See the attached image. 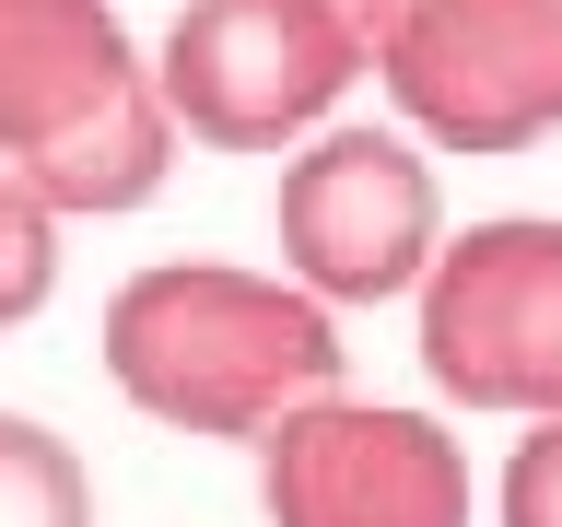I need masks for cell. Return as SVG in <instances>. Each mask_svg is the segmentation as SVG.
<instances>
[{"label":"cell","mask_w":562,"mask_h":527,"mask_svg":"<svg viewBox=\"0 0 562 527\" xmlns=\"http://www.w3.org/2000/svg\"><path fill=\"white\" fill-rule=\"evenodd\" d=\"M105 386L165 434L258 446L270 422L340 386V316L281 270L235 258H153L105 293Z\"/></svg>","instance_id":"obj_1"},{"label":"cell","mask_w":562,"mask_h":527,"mask_svg":"<svg viewBox=\"0 0 562 527\" xmlns=\"http://www.w3.org/2000/svg\"><path fill=\"white\" fill-rule=\"evenodd\" d=\"M0 165L59 223L165 200L176 117L117 0H0Z\"/></svg>","instance_id":"obj_2"},{"label":"cell","mask_w":562,"mask_h":527,"mask_svg":"<svg viewBox=\"0 0 562 527\" xmlns=\"http://www.w3.org/2000/svg\"><path fill=\"white\" fill-rule=\"evenodd\" d=\"M375 70L340 0H188L153 47L176 141L200 153H293L340 117V94Z\"/></svg>","instance_id":"obj_3"},{"label":"cell","mask_w":562,"mask_h":527,"mask_svg":"<svg viewBox=\"0 0 562 527\" xmlns=\"http://www.w3.org/2000/svg\"><path fill=\"white\" fill-rule=\"evenodd\" d=\"M281 281H305L316 305H398L422 293L434 246H446V188H434V153L386 117H328L316 141L281 153Z\"/></svg>","instance_id":"obj_4"},{"label":"cell","mask_w":562,"mask_h":527,"mask_svg":"<svg viewBox=\"0 0 562 527\" xmlns=\"http://www.w3.org/2000/svg\"><path fill=\"white\" fill-rule=\"evenodd\" d=\"M422 375L457 411H562V211H492L422 270Z\"/></svg>","instance_id":"obj_5"},{"label":"cell","mask_w":562,"mask_h":527,"mask_svg":"<svg viewBox=\"0 0 562 527\" xmlns=\"http://www.w3.org/2000/svg\"><path fill=\"white\" fill-rule=\"evenodd\" d=\"M375 82L434 153H527L562 130V0H411Z\"/></svg>","instance_id":"obj_6"},{"label":"cell","mask_w":562,"mask_h":527,"mask_svg":"<svg viewBox=\"0 0 562 527\" xmlns=\"http://www.w3.org/2000/svg\"><path fill=\"white\" fill-rule=\"evenodd\" d=\"M270 527H469V446L398 399H305L258 434Z\"/></svg>","instance_id":"obj_7"},{"label":"cell","mask_w":562,"mask_h":527,"mask_svg":"<svg viewBox=\"0 0 562 527\" xmlns=\"http://www.w3.org/2000/svg\"><path fill=\"white\" fill-rule=\"evenodd\" d=\"M0 527H94V469L35 411H0Z\"/></svg>","instance_id":"obj_8"},{"label":"cell","mask_w":562,"mask_h":527,"mask_svg":"<svg viewBox=\"0 0 562 527\" xmlns=\"http://www.w3.org/2000/svg\"><path fill=\"white\" fill-rule=\"evenodd\" d=\"M47 293H59V211L0 165V328L47 316Z\"/></svg>","instance_id":"obj_9"},{"label":"cell","mask_w":562,"mask_h":527,"mask_svg":"<svg viewBox=\"0 0 562 527\" xmlns=\"http://www.w3.org/2000/svg\"><path fill=\"white\" fill-rule=\"evenodd\" d=\"M492 516H504V527H562V411L516 434V457H504V492H492Z\"/></svg>","instance_id":"obj_10"},{"label":"cell","mask_w":562,"mask_h":527,"mask_svg":"<svg viewBox=\"0 0 562 527\" xmlns=\"http://www.w3.org/2000/svg\"><path fill=\"white\" fill-rule=\"evenodd\" d=\"M340 12H351V35H363V47H375V35L398 24V12H411V0H340Z\"/></svg>","instance_id":"obj_11"}]
</instances>
